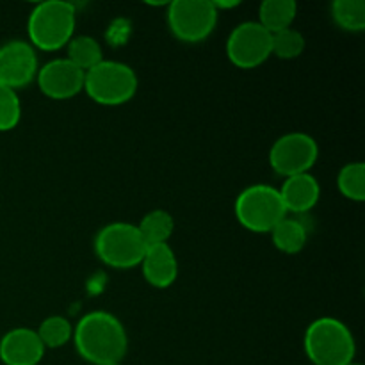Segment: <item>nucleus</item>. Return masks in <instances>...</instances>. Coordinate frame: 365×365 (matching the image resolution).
Segmentation results:
<instances>
[{
    "instance_id": "nucleus-10",
    "label": "nucleus",
    "mask_w": 365,
    "mask_h": 365,
    "mask_svg": "<svg viewBox=\"0 0 365 365\" xmlns=\"http://www.w3.org/2000/svg\"><path fill=\"white\" fill-rule=\"evenodd\" d=\"M38 70V57L31 43L9 41L0 46V84L16 91L31 84Z\"/></svg>"
},
{
    "instance_id": "nucleus-15",
    "label": "nucleus",
    "mask_w": 365,
    "mask_h": 365,
    "mask_svg": "<svg viewBox=\"0 0 365 365\" xmlns=\"http://www.w3.org/2000/svg\"><path fill=\"white\" fill-rule=\"evenodd\" d=\"M269 234L274 248L282 253H287V255L302 252L307 245V239H309V230H307L305 223L299 221L298 217L289 216H285Z\"/></svg>"
},
{
    "instance_id": "nucleus-8",
    "label": "nucleus",
    "mask_w": 365,
    "mask_h": 365,
    "mask_svg": "<svg viewBox=\"0 0 365 365\" xmlns=\"http://www.w3.org/2000/svg\"><path fill=\"white\" fill-rule=\"evenodd\" d=\"M319 155V146L305 132H289L273 143L269 150V166L280 177L309 173Z\"/></svg>"
},
{
    "instance_id": "nucleus-17",
    "label": "nucleus",
    "mask_w": 365,
    "mask_h": 365,
    "mask_svg": "<svg viewBox=\"0 0 365 365\" xmlns=\"http://www.w3.org/2000/svg\"><path fill=\"white\" fill-rule=\"evenodd\" d=\"M138 230L148 246L164 245V242L170 241L171 234H173L175 220L168 210H150L148 214H145L141 223L138 225Z\"/></svg>"
},
{
    "instance_id": "nucleus-24",
    "label": "nucleus",
    "mask_w": 365,
    "mask_h": 365,
    "mask_svg": "<svg viewBox=\"0 0 365 365\" xmlns=\"http://www.w3.org/2000/svg\"><path fill=\"white\" fill-rule=\"evenodd\" d=\"M212 6L216 7V11L217 13H220L221 9H234V7H237L239 6V2L237 0H234V2H212Z\"/></svg>"
},
{
    "instance_id": "nucleus-6",
    "label": "nucleus",
    "mask_w": 365,
    "mask_h": 365,
    "mask_svg": "<svg viewBox=\"0 0 365 365\" xmlns=\"http://www.w3.org/2000/svg\"><path fill=\"white\" fill-rule=\"evenodd\" d=\"M148 245L141 237L138 225L109 223L98 230L95 237L96 257L114 269H132L139 266Z\"/></svg>"
},
{
    "instance_id": "nucleus-12",
    "label": "nucleus",
    "mask_w": 365,
    "mask_h": 365,
    "mask_svg": "<svg viewBox=\"0 0 365 365\" xmlns=\"http://www.w3.org/2000/svg\"><path fill=\"white\" fill-rule=\"evenodd\" d=\"M45 346L32 328H13L0 339V360L4 365H38Z\"/></svg>"
},
{
    "instance_id": "nucleus-4",
    "label": "nucleus",
    "mask_w": 365,
    "mask_h": 365,
    "mask_svg": "<svg viewBox=\"0 0 365 365\" xmlns=\"http://www.w3.org/2000/svg\"><path fill=\"white\" fill-rule=\"evenodd\" d=\"M234 212L239 225L253 234H269L287 216L278 189L266 184L242 189L235 198Z\"/></svg>"
},
{
    "instance_id": "nucleus-5",
    "label": "nucleus",
    "mask_w": 365,
    "mask_h": 365,
    "mask_svg": "<svg viewBox=\"0 0 365 365\" xmlns=\"http://www.w3.org/2000/svg\"><path fill=\"white\" fill-rule=\"evenodd\" d=\"M84 91L100 106H123L138 91V75L128 64L103 59L84 73Z\"/></svg>"
},
{
    "instance_id": "nucleus-20",
    "label": "nucleus",
    "mask_w": 365,
    "mask_h": 365,
    "mask_svg": "<svg viewBox=\"0 0 365 365\" xmlns=\"http://www.w3.org/2000/svg\"><path fill=\"white\" fill-rule=\"evenodd\" d=\"M337 187L342 196L351 202H364L365 200V164L349 163L339 171Z\"/></svg>"
},
{
    "instance_id": "nucleus-3",
    "label": "nucleus",
    "mask_w": 365,
    "mask_h": 365,
    "mask_svg": "<svg viewBox=\"0 0 365 365\" xmlns=\"http://www.w3.org/2000/svg\"><path fill=\"white\" fill-rule=\"evenodd\" d=\"M75 21L77 13L73 4L61 0L38 4L27 21L31 46L43 52H56L63 48L73 38Z\"/></svg>"
},
{
    "instance_id": "nucleus-14",
    "label": "nucleus",
    "mask_w": 365,
    "mask_h": 365,
    "mask_svg": "<svg viewBox=\"0 0 365 365\" xmlns=\"http://www.w3.org/2000/svg\"><path fill=\"white\" fill-rule=\"evenodd\" d=\"M278 192H280L287 214H303L317 205L321 196V185L314 175L302 173L285 178Z\"/></svg>"
},
{
    "instance_id": "nucleus-19",
    "label": "nucleus",
    "mask_w": 365,
    "mask_h": 365,
    "mask_svg": "<svg viewBox=\"0 0 365 365\" xmlns=\"http://www.w3.org/2000/svg\"><path fill=\"white\" fill-rule=\"evenodd\" d=\"M331 18L348 32H362L365 29L364 0H335L331 4Z\"/></svg>"
},
{
    "instance_id": "nucleus-22",
    "label": "nucleus",
    "mask_w": 365,
    "mask_h": 365,
    "mask_svg": "<svg viewBox=\"0 0 365 365\" xmlns=\"http://www.w3.org/2000/svg\"><path fill=\"white\" fill-rule=\"evenodd\" d=\"M303 50H305V38L296 29L289 27L271 34V56H277L278 59H296L302 56Z\"/></svg>"
},
{
    "instance_id": "nucleus-21",
    "label": "nucleus",
    "mask_w": 365,
    "mask_h": 365,
    "mask_svg": "<svg viewBox=\"0 0 365 365\" xmlns=\"http://www.w3.org/2000/svg\"><path fill=\"white\" fill-rule=\"evenodd\" d=\"M39 341L43 342V346L50 349L63 348L71 337H73V328H71L70 321L63 316H50L39 324V328L36 330Z\"/></svg>"
},
{
    "instance_id": "nucleus-2",
    "label": "nucleus",
    "mask_w": 365,
    "mask_h": 365,
    "mask_svg": "<svg viewBox=\"0 0 365 365\" xmlns=\"http://www.w3.org/2000/svg\"><path fill=\"white\" fill-rule=\"evenodd\" d=\"M307 359L314 365H348L355 362L356 344L351 330L335 317H319L303 337Z\"/></svg>"
},
{
    "instance_id": "nucleus-18",
    "label": "nucleus",
    "mask_w": 365,
    "mask_h": 365,
    "mask_svg": "<svg viewBox=\"0 0 365 365\" xmlns=\"http://www.w3.org/2000/svg\"><path fill=\"white\" fill-rule=\"evenodd\" d=\"M66 46V59L71 64H75L78 70L84 71V73L103 61L102 46L91 36H77V38H71Z\"/></svg>"
},
{
    "instance_id": "nucleus-25",
    "label": "nucleus",
    "mask_w": 365,
    "mask_h": 365,
    "mask_svg": "<svg viewBox=\"0 0 365 365\" xmlns=\"http://www.w3.org/2000/svg\"><path fill=\"white\" fill-rule=\"evenodd\" d=\"M348 365H362V364H359V362H351V364H348Z\"/></svg>"
},
{
    "instance_id": "nucleus-7",
    "label": "nucleus",
    "mask_w": 365,
    "mask_h": 365,
    "mask_svg": "<svg viewBox=\"0 0 365 365\" xmlns=\"http://www.w3.org/2000/svg\"><path fill=\"white\" fill-rule=\"evenodd\" d=\"M220 13L210 0H175L168 4V27L184 43H200L214 32Z\"/></svg>"
},
{
    "instance_id": "nucleus-11",
    "label": "nucleus",
    "mask_w": 365,
    "mask_h": 365,
    "mask_svg": "<svg viewBox=\"0 0 365 365\" xmlns=\"http://www.w3.org/2000/svg\"><path fill=\"white\" fill-rule=\"evenodd\" d=\"M36 81L43 95L52 100H70L84 91V71L78 70L66 57L43 64Z\"/></svg>"
},
{
    "instance_id": "nucleus-1",
    "label": "nucleus",
    "mask_w": 365,
    "mask_h": 365,
    "mask_svg": "<svg viewBox=\"0 0 365 365\" xmlns=\"http://www.w3.org/2000/svg\"><path fill=\"white\" fill-rule=\"evenodd\" d=\"M73 344L78 356L93 365L120 364L128 349L123 324L106 310L86 314L73 328Z\"/></svg>"
},
{
    "instance_id": "nucleus-13",
    "label": "nucleus",
    "mask_w": 365,
    "mask_h": 365,
    "mask_svg": "<svg viewBox=\"0 0 365 365\" xmlns=\"http://www.w3.org/2000/svg\"><path fill=\"white\" fill-rule=\"evenodd\" d=\"M139 266L145 280L155 289L171 287L178 277L177 255L168 242L148 246Z\"/></svg>"
},
{
    "instance_id": "nucleus-23",
    "label": "nucleus",
    "mask_w": 365,
    "mask_h": 365,
    "mask_svg": "<svg viewBox=\"0 0 365 365\" xmlns=\"http://www.w3.org/2000/svg\"><path fill=\"white\" fill-rule=\"evenodd\" d=\"M21 102L14 89L0 84V132H9L20 123Z\"/></svg>"
},
{
    "instance_id": "nucleus-9",
    "label": "nucleus",
    "mask_w": 365,
    "mask_h": 365,
    "mask_svg": "<svg viewBox=\"0 0 365 365\" xmlns=\"http://www.w3.org/2000/svg\"><path fill=\"white\" fill-rule=\"evenodd\" d=\"M227 56L234 66L252 70L271 57V32L259 21H242L227 39Z\"/></svg>"
},
{
    "instance_id": "nucleus-16",
    "label": "nucleus",
    "mask_w": 365,
    "mask_h": 365,
    "mask_svg": "<svg viewBox=\"0 0 365 365\" xmlns=\"http://www.w3.org/2000/svg\"><path fill=\"white\" fill-rule=\"evenodd\" d=\"M298 14V4L294 0H266L259 7V24L267 32L285 31L292 27Z\"/></svg>"
},
{
    "instance_id": "nucleus-26",
    "label": "nucleus",
    "mask_w": 365,
    "mask_h": 365,
    "mask_svg": "<svg viewBox=\"0 0 365 365\" xmlns=\"http://www.w3.org/2000/svg\"><path fill=\"white\" fill-rule=\"evenodd\" d=\"M103 365H120V364H103Z\"/></svg>"
}]
</instances>
